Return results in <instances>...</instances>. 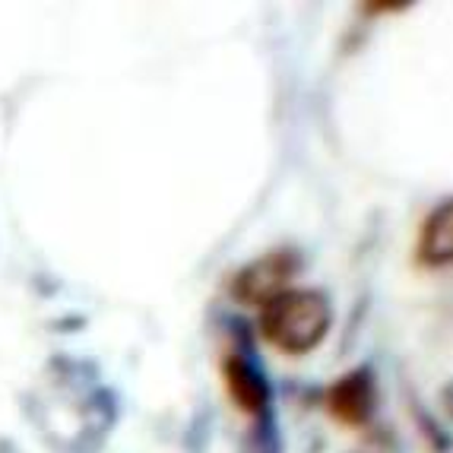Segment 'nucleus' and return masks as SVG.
<instances>
[{"mask_svg":"<svg viewBox=\"0 0 453 453\" xmlns=\"http://www.w3.org/2000/svg\"><path fill=\"white\" fill-rule=\"evenodd\" d=\"M257 311L260 336L286 356L314 352L333 324V304L318 288H286Z\"/></svg>","mask_w":453,"mask_h":453,"instance_id":"1","label":"nucleus"},{"mask_svg":"<svg viewBox=\"0 0 453 453\" xmlns=\"http://www.w3.org/2000/svg\"><path fill=\"white\" fill-rule=\"evenodd\" d=\"M418 264L425 266H447L453 264V200L431 212L418 232L416 248Z\"/></svg>","mask_w":453,"mask_h":453,"instance_id":"5","label":"nucleus"},{"mask_svg":"<svg viewBox=\"0 0 453 453\" xmlns=\"http://www.w3.org/2000/svg\"><path fill=\"white\" fill-rule=\"evenodd\" d=\"M298 270H302V254L298 250H270L260 260H254V264L242 266V270L234 273L232 298L242 304H250V308H264L270 298L292 288L288 282L298 276Z\"/></svg>","mask_w":453,"mask_h":453,"instance_id":"2","label":"nucleus"},{"mask_svg":"<svg viewBox=\"0 0 453 453\" xmlns=\"http://www.w3.org/2000/svg\"><path fill=\"white\" fill-rule=\"evenodd\" d=\"M326 409L340 425L362 428L378 409V384L371 368H352L326 390Z\"/></svg>","mask_w":453,"mask_h":453,"instance_id":"3","label":"nucleus"},{"mask_svg":"<svg viewBox=\"0 0 453 453\" xmlns=\"http://www.w3.org/2000/svg\"><path fill=\"white\" fill-rule=\"evenodd\" d=\"M222 378L232 403L242 409L244 416H264L270 406V387L266 378L244 356H228L222 362Z\"/></svg>","mask_w":453,"mask_h":453,"instance_id":"4","label":"nucleus"}]
</instances>
